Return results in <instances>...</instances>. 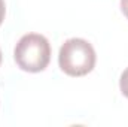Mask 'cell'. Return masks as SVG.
<instances>
[{
  "mask_svg": "<svg viewBox=\"0 0 128 127\" xmlns=\"http://www.w3.org/2000/svg\"><path fill=\"white\" fill-rule=\"evenodd\" d=\"M119 87H121V91L122 94L128 99V67L122 72L121 75V79H119Z\"/></svg>",
  "mask_w": 128,
  "mask_h": 127,
  "instance_id": "obj_3",
  "label": "cell"
},
{
  "mask_svg": "<svg viewBox=\"0 0 128 127\" xmlns=\"http://www.w3.org/2000/svg\"><path fill=\"white\" fill-rule=\"evenodd\" d=\"M96 51L92 45L80 37L67 39L58 52L60 69L68 76H85L96 66Z\"/></svg>",
  "mask_w": 128,
  "mask_h": 127,
  "instance_id": "obj_2",
  "label": "cell"
},
{
  "mask_svg": "<svg viewBox=\"0 0 128 127\" xmlns=\"http://www.w3.org/2000/svg\"><path fill=\"white\" fill-rule=\"evenodd\" d=\"M121 11L128 18V0H121Z\"/></svg>",
  "mask_w": 128,
  "mask_h": 127,
  "instance_id": "obj_5",
  "label": "cell"
},
{
  "mask_svg": "<svg viewBox=\"0 0 128 127\" xmlns=\"http://www.w3.org/2000/svg\"><path fill=\"white\" fill-rule=\"evenodd\" d=\"M4 14H6V6H4V0H0V26L4 20Z\"/></svg>",
  "mask_w": 128,
  "mask_h": 127,
  "instance_id": "obj_4",
  "label": "cell"
},
{
  "mask_svg": "<svg viewBox=\"0 0 128 127\" xmlns=\"http://www.w3.org/2000/svg\"><path fill=\"white\" fill-rule=\"evenodd\" d=\"M14 60L21 70L37 73L48 67L51 61V45L43 34H24L14 49Z\"/></svg>",
  "mask_w": 128,
  "mask_h": 127,
  "instance_id": "obj_1",
  "label": "cell"
},
{
  "mask_svg": "<svg viewBox=\"0 0 128 127\" xmlns=\"http://www.w3.org/2000/svg\"><path fill=\"white\" fill-rule=\"evenodd\" d=\"M0 63H2V51H0Z\"/></svg>",
  "mask_w": 128,
  "mask_h": 127,
  "instance_id": "obj_6",
  "label": "cell"
}]
</instances>
